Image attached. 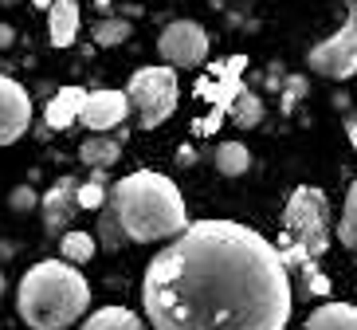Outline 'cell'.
<instances>
[{
	"label": "cell",
	"instance_id": "obj_1",
	"mask_svg": "<svg viewBox=\"0 0 357 330\" xmlns=\"http://www.w3.org/2000/svg\"><path fill=\"white\" fill-rule=\"evenodd\" d=\"M291 303L275 244L236 220H189L142 279L153 330H287Z\"/></svg>",
	"mask_w": 357,
	"mask_h": 330
},
{
	"label": "cell",
	"instance_id": "obj_2",
	"mask_svg": "<svg viewBox=\"0 0 357 330\" xmlns=\"http://www.w3.org/2000/svg\"><path fill=\"white\" fill-rule=\"evenodd\" d=\"M106 197H110L106 204L114 209L118 224H122V236L134 244L173 240L189 228V209H185L181 189L153 170L126 173Z\"/></svg>",
	"mask_w": 357,
	"mask_h": 330
},
{
	"label": "cell",
	"instance_id": "obj_3",
	"mask_svg": "<svg viewBox=\"0 0 357 330\" xmlns=\"http://www.w3.org/2000/svg\"><path fill=\"white\" fill-rule=\"evenodd\" d=\"M91 307V283L67 260H40L16 291V310L32 330H67Z\"/></svg>",
	"mask_w": 357,
	"mask_h": 330
},
{
	"label": "cell",
	"instance_id": "obj_4",
	"mask_svg": "<svg viewBox=\"0 0 357 330\" xmlns=\"http://www.w3.org/2000/svg\"><path fill=\"white\" fill-rule=\"evenodd\" d=\"M326 248H330V201L314 185H298L283 204V240L275 252L291 271L322 260Z\"/></svg>",
	"mask_w": 357,
	"mask_h": 330
},
{
	"label": "cell",
	"instance_id": "obj_5",
	"mask_svg": "<svg viewBox=\"0 0 357 330\" xmlns=\"http://www.w3.org/2000/svg\"><path fill=\"white\" fill-rule=\"evenodd\" d=\"M177 95H181L177 71L165 67V63L142 67V71L130 75V83H126V103L137 114V126L142 130H158L161 122L177 110Z\"/></svg>",
	"mask_w": 357,
	"mask_h": 330
},
{
	"label": "cell",
	"instance_id": "obj_6",
	"mask_svg": "<svg viewBox=\"0 0 357 330\" xmlns=\"http://www.w3.org/2000/svg\"><path fill=\"white\" fill-rule=\"evenodd\" d=\"M306 63L322 79H354L357 75V0H349V20L306 52Z\"/></svg>",
	"mask_w": 357,
	"mask_h": 330
},
{
	"label": "cell",
	"instance_id": "obj_7",
	"mask_svg": "<svg viewBox=\"0 0 357 330\" xmlns=\"http://www.w3.org/2000/svg\"><path fill=\"white\" fill-rule=\"evenodd\" d=\"M248 67V59L243 55H231V59H224V63H216L208 71V79H200L197 83V95L200 98H208L212 103V110H208V118H200L197 126V134H212V130L220 126L224 118H228V107H231V98H236V91H240V71Z\"/></svg>",
	"mask_w": 357,
	"mask_h": 330
},
{
	"label": "cell",
	"instance_id": "obj_8",
	"mask_svg": "<svg viewBox=\"0 0 357 330\" xmlns=\"http://www.w3.org/2000/svg\"><path fill=\"white\" fill-rule=\"evenodd\" d=\"M158 52L165 59V67H200L208 59V32L200 28L197 20H173L161 32L158 40Z\"/></svg>",
	"mask_w": 357,
	"mask_h": 330
},
{
	"label": "cell",
	"instance_id": "obj_9",
	"mask_svg": "<svg viewBox=\"0 0 357 330\" xmlns=\"http://www.w3.org/2000/svg\"><path fill=\"white\" fill-rule=\"evenodd\" d=\"M32 126V98L16 79L0 75V146H12Z\"/></svg>",
	"mask_w": 357,
	"mask_h": 330
},
{
	"label": "cell",
	"instance_id": "obj_10",
	"mask_svg": "<svg viewBox=\"0 0 357 330\" xmlns=\"http://www.w3.org/2000/svg\"><path fill=\"white\" fill-rule=\"evenodd\" d=\"M126 114H130L126 91H86V103H83V110H79V122H83L86 130L102 134V130L122 126Z\"/></svg>",
	"mask_w": 357,
	"mask_h": 330
},
{
	"label": "cell",
	"instance_id": "obj_11",
	"mask_svg": "<svg viewBox=\"0 0 357 330\" xmlns=\"http://www.w3.org/2000/svg\"><path fill=\"white\" fill-rule=\"evenodd\" d=\"M75 189H79V181H75V177H59L52 189L43 193L40 204H43V224H47V232H59V228H67V224H71V216L79 213Z\"/></svg>",
	"mask_w": 357,
	"mask_h": 330
},
{
	"label": "cell",
	"instance_id": "obj_12",
	"mask_svg": "<svg viewBox=\"0 0 357 330\" xmlns=\"http://www.w3.org/2000/svg\"><path fill=\"white\" fill-rule=\"evenodd\" d=\"M83 103H86L83 87H59V91L52 95V103H47V110H43V122H47L52 130H67L71 122H79Z\"/></svg>",
	"mask_w": 357,
	"mask_h": 330
},
{
	"label": "cell",
	"instance_id": "obj_13",
	"mask_svg": "<svg viewBox=\"0 0 357 330\" xmlns=\"http://www.w3.org/2000/svg\"><path fill=\"white\" fill-rule=\"evenodd\" d=\"M47 32L55 47H71L79 36V0H52L47 4Z\"/></svg>",
	"mask_w": 357,
	"mask_h": 330
},
{
	"label": "cell",
	"instance_id": "obj_14",
	"mask_svg": "<svg viewBox=\"0 0 357 330\" xmlns=\"http://www.w3.org/2000/svg\"><path fill=\"white\" fill-rule=\"evenodd\" d=\"M306 330H357V307H349V303H322L318 310H310Z\"/></svg>",
	"mask_w": 357,
	"mask_h": 330
},
{
	"label": "cell",
	"instance_id": "obj_15",
	"mask_svg": "<svg viewBox=\"0 0 357 330\" xmlns=\"http://www.w3.org/2000/svg\"><path fill=\"white\" fill-rule=\"evenodd\" d=\"M79 158H83V165H91V170H110V165L122 158V138L95 134V138H86L83 146H79Z\"/></svg>",
	"mask_w": 357,
	"mask_h": 330
},
{
	"label": "cell",
	"instance_id": "obj_16",
	"mask_svg": "<svg viewBox=\"0 0 357 330\" xmlns=\"http://www.w3.org/2000/svg\"><path fill=\"white\" fill-rule=\"evenodd\" d=\"M79 330H146V322L126 307H102V310H95Z\"/></svg>",
	"mask_w": 357,
	"mask_h": 330
},
{
	"label": "cell",
	"instance_id": "obj_17",
	"mask_svg": "<svg viewBox=\"0 0 357 330\" xmlns=\"http://www.w3.org/2000/svg\"><path fill=\"white\" fill-rule=\"evenodd\" d=\"M216 170L224 177H243V173L252 170V149L243 146V142H220L216 146Z\"/></svg>",
	"mask_w": 357,
	"mask_h": 330
},
{
	"label": "cell",
	"instance_id": "obj_18",
	"mask_svg": "<svg viewBox=\"0 0 357 330\" xmlns=\"http://www.w3.org/2000/svg\"><path fill=\"white\" fill-rule=\"evenodd\" d=\"M228 118H231L240 130L259 126V122H263V98L240 87V91H236V98H231V107H228Z\"/></svg>",
	"mask_w": 357,
	"mask_h": 330
},
{
	"label": "cell",
	"instance_id": "obj_19",
	"mask_svg": "<svg viewBox=\"0 0 357 330\" xmlns=\"http://www.w3.org/2000/svg\"><path fill=\"white\" fill-rule=\"evenodd\" d=\"M95 248H98V240H95L91 232H79V228L63 232V240H59V252H63V260H67V264H75V267L91 264V260H95Z\"/></svg>",
	"mask_w": 357,
	"mask_h": 330
},
{
	"label": "cell",
	"instance_id": "obj_20",
	"mask_svg": "<svg viewBox=\"0 0 357 330\" xmlns=\"http://www.w3.org/2000/svg\"><path fill=\"white\" fill-rule=\"evenodd\" d=\"M130 32H134V24L122 20V16H110V20H102L95 28V43L98 47H118V43H126Z\"/></svg>",
	"mask_w": 357,
	"mask_h": 330
},
{
	"label": "cell",
	"instance_id": "obj_21",
	"mask_svg": "<svg viewBox=\"0 0 357 330\" xmlns=\"http://www.w3.org/2000/svg\"><path fill=\"white\" fill-rule=\"evenodd\" d=\"M337 236H342V244L349 252H357V181L346 193V209H342V228H337Z\"/></svg>",
	"mask_w": 357,
	"mask_h": 330
},
{
	"label": "cell",
	"instance_id": "obj_22",
	"mask_svg": "<svg viewBox=\"0 0 357 330\" xmlns=\"http://www.w3.org/2000/svg\"><path fill=\"white\" fill-rule=\"evenodd\" d=\"M75 201H79V209H102L106 204V185H102V170H95V177L86 185H79L75 189Z\"/></svg>",
	"mask_w": 357,
	"mask_h": 330
},
{
	"label": "cell",
	"instance_id": "obj_23",
	"mask_svg": "<svg viewBox=\"0 0 357 330\" xmlns=\"http://www.w3.org/2000/svg\"><path fill=\"white\" fill-rule=\"evenodd\" d=\"M98 213H102V216H98V240H102L106 248H122V244H126V236H122V224H118L114 209L102 204Z\"/></svg>",
	"mask_w": 357,
	"mask_h": 330
},
{
	"label": "cell",
	"instance_id": "obj_24",
	"mask_svg": "<svg viewBox=\"0 0 357 330\" xmlns=\"http://www.w3.org/2000/svg\"><path fill=\"white\" fill-rule=\"evenodd\" d=\"M303 283H306V291H310V295H330V279L318 276L314 264H303Z\"/></svg>",
	"mask_w": 357,
	"mask_h": 330
},
{
	"label": "cell",
	"instance_id": "obj_25",
	"mask_svg": "<svg viewBox=\"0 0 357 330\" xmlns=\"http://www.w3.org/2000/svg\"><path fill=\"white\" fill-rule=\"evenodd\" d=\"M8 204H12V209H16V213H28V209H32V204H36V193L28 189V185H20V189H12Z\"/></svg>",
	"mask_w": 357,
	"mask_h": 330
},
{
	"label": "cell",
	"instance_id": "obj_26",
	"mask_svg": "<svg viewBox=\"0 0 357 330\" xmlns=\"http://www.w3.org/2000/svg\"><path fill=\"white\" fill-rule=\"evenodd\" d=\"M12 40H16V32H12L8 24H0V47H12Z\"/></svg>",
	"mask_w": 357,
	"mask_h": 330
},
{
	"label": "cell",
	"instance_id": "obj_27",
	"mask_svg": "<svg viewBox=\"0 0 357 330\" xmlns=\"http://www.w3.org/2000/svg\"><path fill=\"white\" fill-rule=\"evenodd\" d=\"M349 142H354V149H357V118L349 122Z\"/></svg>",
	"mask_w": 357,
	"mask_h": 330
},
{
	"label": "cell",
	"instance_id": "obj_28",
	"mask_svg": "<svg viewBox=\"0 0 357 330\" xmlns=\"http://www.w3.org/2000/svg\"><path fill=\"white\" fill-rule=\"evenodd\" d=\"M47 4H52V0H36V8H47Z\"/></svg>",
	"mask_w": 357,
	"mask_h": 330
},
{
	"label": "cell",
	"instance_id": "obj_29",
	"mask_svg": "<svg viewBox=\"0 0 357 330\" xmlns=\"http://www.w3.org/2000/svg\"><path fill=\"white\" fill-rule=\"evenodd\" d=\"M4 287H8V283H4V276H0V295H4Z\"/></svg>",
	"mask_w": 357,
	"mask_h": 330
}]
</instances>
